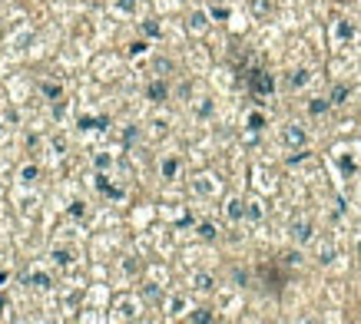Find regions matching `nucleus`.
<instances>
[{"mask_svg": "<svg viewBox=\"0 0 361 324\" xmlns=\"http://www.w3.org/2000/svg\"><path fill=\"white\" fill-rule=\"evenodd\" d=\"M249 83H252V89H255L258 96H268V93L275 89V79H272V73H265V70L249 73Z\"/></svg>", "mask_w": 361, "mask_h": 324, "instance_id": "1", "label": "nucleus"}, {"mask_svg": "<svg viewBox=\"0 0 361 324\" xmlns=\"http://www.w3.org/2000/svg\"><path fill=\"white\" fill-rule=\"evenodd\" d=\"M282 139H285V146H292V149H302V146L308 143V136H305V129L298 126V123H289V126L282 129Z\"/></svg>", "mask_w": 361, "mask_h": 324, "instance_id": "2", "label": "nucleus"}, {"mask_svg": "<svg viewBox=\"0 0 361 324\" xmlns=\"http://www.w3.org/2000/svg\"><path fill=\"white\" fill-rule=\"evenodd\" d=\"M312 238H315L312 222H295V225H292V242H298V245H305V242H312Z\"/></svg>", "mask_w": 361, "mask_h": 324, "instance_id": "3", "label": "nucleus"}, {"mask_svg": "<svg viewBox=\"0 0 361 324\" xmlns=\"http://www.w3.org/2000/svg\"><path fill=\"white\" fill-rule=\"evenodd\" d=\"M146 96H149L153 103H162V99H166V96H169V86H166V83H162V79H153V83L146 86Z\"/></svg>", "mask_w": 361, "mask_h": 324, "instance_id": "4", "label": "nucleus"}, {"mask_svg": "<svg viewBox=\"0 0 361 324\" xmlns=\"http://www.w3.org/2000/svg\"><path fill=\"white\" fill-rule=\"evenodd\" d=\"M193 189L199 192V195H216V189H219V185L212 182V175H199V179L193 182Z\"/></svg>", "mask_w": 361, "mask_h": 324, "instance_id": "5", "label": "nucleus"}, {"mask_svg": "<svg viewBox=\"0 0 361 324\" xmlns=\"http://www.w3.org/2000/svg\"><path fill=\"white\" fill-rule=\"evenodd\" d=\"M193 285H196V291H212V288H216V278L209 275V271H196Z\"/></svg>", "mask_w": 361, "mask_h": 324, "instance_id": "6", "label": "nucleus"}, {"mask_svg": "<svg viewBox=\"0 0 361 324\" xmlns=\"http://www.w3.org/2000/svg\"><path fill=\"white\" fill-rule=\"evenodd\" d=\"M189 30H193V33H206L209 30V17L202 14V10H196V14L189 17Z\"/></svg>", "mask_w": 361, "mask_h": 324, "instance_id": "7", "label": "nucleus"}, {"mask_svg": "<svg viewBox=\"0 0 361 324\" xmlns=\"http://www.w3.org/2000/svg\"><path fill=\"white\" fill-rule=\"evenodd\" d=\"M225 212H229V219H232V222L245 219V202H242V198H229V208H225Z\"/></svg>", "mask_w": 361, "mask_h": 324, "instance_id": "8", "label": "nucleus"}, {"mask_svg": "<svg viewBox=\"0 0 361 324\" xmlns=\"http://www.w3.org/2000/svg\"><path fill=\"white\" fill-rule=\"evenodd\" d=\"M348 93H351V89H348L345 83H338V86H331V96H328V99H331V106H341V103L348 99Z\"/></svg>", "mask_w": 361, "mask_h": 324, "instance_id": "9", "label": "nucleus"}, {"mask_svg": "<svg viewBox=\"0 0 361 324\" xmlns=\"http://www.w3.org/2000/svg\"><path fill=\"white\" fill-rule=\"evenodd\" d=\"M308 79H312V73H308V70H295V73L289 76V86H292V89H302Z\"/></svg>", "mask_w": 361, "mask_h": 324, "instance_id": "10", "label": "nucleus"}, {"mask_svg": "<svg viewBox=\"0 0 361 324\" xmlns=\"http://www.w3.org/2000/svg\"><path fill=\"white\" fill-rule=\"evenodd\" d=\"M120 317H126V321H133V317H139L136 304H133L129 298H123V301H120Z\"/></svg>", "mask_w": 361, "mask_h": 324, "instance_id": "11", "label": "nucleus"}, {"mask_svg": "<svg viewBox=\"0 0 361 324\" xmlns=\"http://www.w3.org/2000/svg\"><path fill=\"white\" fill-rule=\"evenodd\" d=\"M27 285H37V288H50L53 281H50V275H43V271H33V275H27Z\"/></svg>", "mask_w": 361, "mask_h": 324, "instance_id": "12", "label": "nucleus"}, {"mask_svg": "<svg viewBox=\"0 0 361 324\" xmlns=\"http://www.w3.org/2000/svg\"><path fill=\"white\" fill-rule=\"evenodd\" d=\"M212 317H216V314H212V311H209V308H196L193 314H189V321H193V324H209V321H212Z\"/></svg>", "mask_w": 361, "mask_h": 324, "instance_id": "13", "label": "nucleus"}, {"mask_svg": "<svg viewBox=\"0 0 361 324\" xmlns=\"http://www.w3.org/2000/svg\"><path fill=\"white\" fill-rule=\"evenodd\" d=\"M331 258H335V245H331V242H321L318 245V261L321 265H328Z\"/></svg>", "mask_w": 361, "mask_h": 324, "instance_id": "14", "label": "nucleus"}, {"mask_svg": "<svg viewBox=\"0 0 361 324\" xmlns=\"http://www.w3.org/2000/svg\"><path fill=\"white\" fill-rule=\"evenodd\" d=\"M328 106H331V99H312V103H308V113H312V116H325Z\"/></svg>", "mask_w": 361, "mask_h": 324, "instance_id": "15", "label": "nucleus"}, {"mask_svg": "<svg viewBox=\"0 0 361 324\" xmlns=\"http://www.w3.org/2000/svg\"><path fill=\"white\" fill-rule=\"evenodd\" d=\"M252 14L255 17H268L272 14V0H252Z\"/></svg>", "mask_w": 361, "mask_h": 324, "instance_id": "16", "label": "nucleus"}, {"mask_svg": "<svg viewBox=\"0 0 361 324\" xmlns=\"http://www.w3.org/2000/svg\"><path fill=\"white\" fill-rule=\"evenodd\" d=\"M176 172H179V162L176 159H166L162 162V179H176Z\"/></svg>", "mask_w": 361, "mask_h": 324, "instance_id": "17", "label": "nucleus"}, {"mask_svg": "<svg viewBox=\"0 0 361 324\" xmlns=\"http://www.w3.org/2000/svg\"><path fill=\"white\" fill-rule=\"evenodd\" d=\"M216 235H219L216 225H209V222H202V225H199V238H202V242H212Z\"/></svg>", "mask_w": 361, "mask_h": 324, "instance_id": "18", "label": "nucleus"}, {"mask_svg": "<svg viewBox=\"0 0 361 324\" xmlns=\"http://www.w3.org/2000/svg\"><path fill=\"white\" fill-rule=\"evenodd\" d=\"M53 261H56V265H63V268H66V265H70V261H73V255L66 252V248H56V252H53Z\"/></svg>", "mask_w": 361, "mask_h": 324, "instance_id": "19", "label": "nucleus"}, {"mask_svg": "<svg viewBox=\"0 0 361 324\" xmlns=\"http://www.w3.org/2000/svg\"><path fill=\"white\" fill-rule=\"evenodd\" d=\"M245 219L258 222V219H262V205H258V202H249V205H245Z\"/></svg>", "mask_w": 361, "mask_h": 324, "instance_id": "20", "label": "nucleus"}, {"mask_svg": "<svg viewBox=\"0 0 361 324\" xmlns=\"http://www.w3.org/2000/svg\"><path fill=\"white\" fill-rule=\"evenodd\" d=\"M338 37H341V40H351V37H354V27L348 24V20H341V24H338Z\"/></svg>", "mask_w": 361, "mask_h": 324, "instance_id": "21", "label": "nucleus"}, {"mask_svg": "<svg viewBox=\"0 0 361 324\" xmlns=\"http://www.w3.org/2000/svg\"><path fill=\"white\" fill-rule=\"evenodd\" d=\"M262 126H265V116H262V113H252V116H249V129H255V133H258Z\"/></svg>", "mask_w": 361, "mask_h": 324, "instance_id": "22", "label": "nucleus"}, {"mask_svg": "<svg viewBox=\"0 0 361 324\" xmlns=\"http://www.w3.org/2000/svg\"><path fill=\"white\" fill-rule=\"evenodd\" d=\"M37 175H40V172H37V166H24V169H20V179H24V182H33Z\"/></svg>", "mask_w": 361, "mask_h": 324, "instance_id": "23", "label": "nucleus"}, {"mask_svg": "<svg viewBox=\"0 0 361 324\" xmlns=\"http://www.w3.org/2000/svg\"><path fill=\"white\" fill-rule=\"evenodd\" d=\"M143 30H146V37H159V24H156V20H146Z\"/></svg>", "mask_w": 361, "mask_h": 324, "instance_id": "24", "label": "nucleus"}, {"mask_svg": "<svg viewBox=\"0 0 361 324\" xmlns=\"http://www.w3.org/2000/svg\"><path fill=\"white\" fill-rule=\"evenodd\" d=\"M40 89H43V93L50 96V99H60V86H53V83H43Z\"/></svg>", "mask_w": 361, "mask_h": 324, "instance_id": "25", "label": "nucleus"}, {"mask_svg": "<svg viewBox=\"0 0 361 324\" xmlns=\"http://www.w3.org/2000/svg\"><path fill=\"white\" fill-rule=\"evenodd\" d=\"M139 53H146V43H143V40H136V43H129V56H139Z\"/></svg>", "mask_w": 361, "mask_h": 324, "instance_id": "26", "label": "nucleus"}, {"mask_svg": "<svg viewBox=\"0 0 361 324\" xmlns=\"http://www.w3.org/2000/svg\"><path fill=\"white\" fill-rule=\"evenodd\" d=\"M83 212H86V208H83V202H73V205H70V215H73V219H80Z\"/></svg>", "mask_w": 361, "mask_h": 324, "instance_id": "27", "label": "nucleus"}, {"mask_svg": "<svg viewBox=\"0 0 361 324\" xmlns=\"http://www.w3.org/2000/svg\"><path fill=\"white\" fill-rule=\"evenodd\" d=\"M225 17H229V10H225V7H212V20H225Z\"/></svg>", "mask_w": 361, "mask_h": 324, "instance_id": "28", "label": "nucleus"}, {"mask_svg": "<svg viewBox=\"0 0 361 324\" xmlns=\"http://www.w3.org/2000/svg\"><path fill=\"white\" fill-rule=\"evenodd\" d=\"M156 70L166 76V73H172V63H169V60H159V63H156Z\"/></svg>", "mask_w": 361, "mask_h": 324, "instance_id": "29", "label": "nucleus"}, {"mask_svg": "<svg viewBox=\"0 0 361 324\" xmlns=\"http://www.w3.org/2000/svg\"><path fill=\"white\" fill-rule=\"evenodd\" d=\"M123 268H126V271H129V275H133V271H139V261H133V258H126V261H123Z\"/></svg>", "mask_w": 361, "mask_h": 324, "instance_id": "30", "label": "nucleus"}, {"mask_svg": "<svg viewBox=\"0 0 361 324\" xmlns=\"http://www.w3.org/2000/svg\"><path fill=\"white\" fill-rule=\"evenodd\" d=\"M143 294H146V298H159V288H156V285H146Z\"/></svg>", "mask_w": 361, "mask_h": 324, "instance_id": "31", "label": "nucleus"}, {"mask_svg": "<svg viewBox=\"0 0 361 324\" xmlns=\"http://www.w3.org/2000/svg\"><path fill=\"white\" fill-rule=\"evenodd\" d=\"M97 169H110V156H97Z\"/></svg>", "mask_w": 361, "mask_h": 324, "instance_id": "32", "label": "nucleus"}, {"mask_svg": "<svg viewBox=\"0 0 361 324\" xmlns=\"http://www.w3.org/2000/svg\"><path fill=\"white\" fill-rule=\"evenodd\" d=\"M285 261H289V265H298V261H302V255H298V252H289V255H285Z\"/></svg>", "mask_w": 361, "mask_h": 324, "instance_id": "33", "label": "nucleus"}, {"mask_svg": "<svg viewBox=\"0 0 361 324\" xmlns=\"http://www.w3.org/2000/svg\"><path fill=\"white\" fill-rule=\"evenodd\" d=\"M10 281V271H0V285H7Z\"/></svg>", "mask_w": 361, "mask_h": 324, "instance_id": "34", "label": "nucleus"}, {"mask_svg": "<svg viewBox=\"0 0 361 324\" xmlns=\"http://www.w3.org/2000/svg\"><path fill=\"white\" fill-rule=\"evenodd\" d=\"M0 311H7V294H0Z\"/></svg>", "mask_w": 361, "mask_h": 324, "instance_id": "35", "label": "nucleus"}, {"mask_svg": "<svg viewBox=\"0 0 361 324\" xmlns=\"http://www.w3.org/2000/svg\"><path fill=\"white\" fill-rule=\"evenodd\" d=\"M0 129H4V123H0Z\"/></svg>", "mask_w": 361, "mask_h": 324, "instance_id": "36", "label": "nucleus"}]
</instances>
